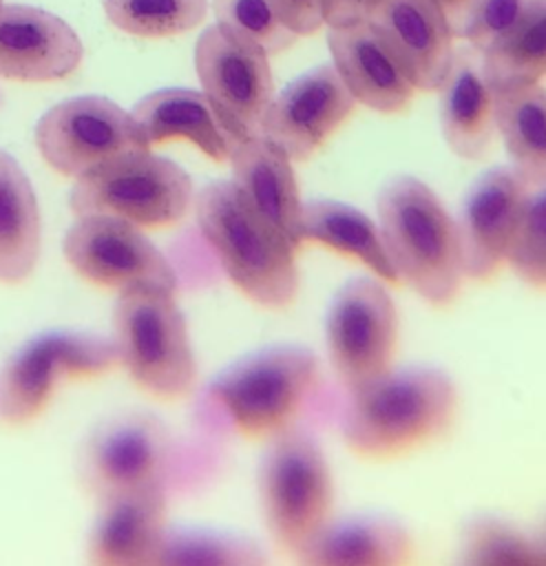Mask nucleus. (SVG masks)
Returning <instances> with one entry per match:
<instances>
[{"label": "nucleus", "instance_id": "f257e3e1", "mask_svg": "<svg viewBox=\"0 0 546 566\" xmlns=\"http://www.w3.org/2000/svg\"><path fill=\"white\" fill-rule=\"evenodd\" d=\"M325 407L314 352L276 345L219 374L201 396L199 420L210 433L270 438Z\"/></svg>", "mask_w": 546, "mask_h": 566}, {"label": "nucleus", "instance_id": "f03ea898", "mask_svg": "<svg viewBox=\"0 0 546 566\" xmlns=\"http://www.w3.org/2000/svg\"><path fill=\"white\" fill-rule=\"evenodd\" d=\"M455 411L453 380L433 367L389 369L334 405L345 444L365 458H389L442 433Z\"/></svg>", "mask_w": 546, "mask_h": 566}, {"label": "nucleus", "instance_id": "7ed1b4c3", "mask_svg": "<svg viewBox=\"0 0 546 566\" xmlns=\"http://www.w3.org/2000/svg\"><path fill=\"white\" fill-rule=\"evenodd\" d=\"M197 226L230 281L254 303L283 307L294 301V250L230 181H212L195 197Z\"/></svg>", "mask_w": 546, "mask_h": 566}, {"label": "nucleus", "instance_id": "20e7f679", "mask_svg": "<svg viewBox=\"0 0 546 566\" xmlns=\"http://www.w3.org/2000/svg\"><path fill=\"white\" fill-rule=\"evenodd\" d=\"M380 237L396 276L431 305L455 298L464 272L458 223L418 177L389 179L376 199Z\"/></svg>", "mask_w": 546, "mask_h": 566}, {"label": "nucleus", "instance_id": "39448f33", "mask_svg": "<svg viewBox=\"0 0 546 566\" xmlns=\"http://www.w3.org/2000/svg\"><path fill=\"white\" fill-rule=\"evenodd\" d=\"M113 334L119 363L141 389L159 398H177L192 389L197 365L172 290L153 285L119 290Z\"/></svg>", "mask_w": 546, "mask_h": 566}, {"label": "nucleus", "instance_id": "423d86ee", "mask_svg": "<svg viewBox=\"0 0 546 566\" xmlns=\"http://www.w3.org/2000/svg\"><path fill=\"white\" fill-rule=\"evenodd\" d=\"M259 497L272 539L292 555L329 520L332 475L314 431L301 422L270 436Z\"/></svg>", "mask_w": 546, "mask_h": 566}, {"label": "nucleus", "instance_id": "0eeeda50", "mask_svg": "<svg viewBox=\"0 0 546 566\" xmlns=\"http://www.w3.org/2000/svg\"><path fill=\"white\" fill-rule=\"evenodd\" d=\"M192 197L183 168L150 148H133L75 179L69 203L75 217L108 214L139 228H157L179 221Z\"/></svg>", "mask_w": 546, "mask_h": 566}, {"label": "nucleus", "instance_id": "6e6552de", "mask_svg": "<svg viewBox=\"0 0 546 566\" xmlns=\"http://www.w3.org/2000/svg\"><path fill=\"white\" fill-rule=\"evenodd\" d=\"M183 455L153 413L126 411L95 424L77 453V478L95 500L177 480Z\"/></svg>", "mask_w": 546, "mask_h": 566}, {"label": "nucleus", "instance_id": "1a4fd4ad", "mask_svg": "<svg viewBox=\"0 0 546 566\" xmlns=\"http://www.w3.org/2000/svg\"><path fill=\"white\" fill-rule=\"evenodd\" d=\"M398 314L389 292L374 279H351L332 298L325 340L343 391L369 385L391 369Z\"/></svg>", "mask_w": 546, "mask_h": 566}, {"label": "nucleus", "instance_id": "9d476101", "mask_svg": "<svg viewBox=\"0 0 546 566\" xmlns=\"http://www.w3.org/2000/svg\"><path fill=\"white\" fill-rule=\"evenodd\" d=\"M42 159L80 179L97 164L133 148H148L133 115L102 95H80L49 108L35 124Z\"/></svg>", "mask_w": 546, "mask_h": 566}, {"label": "nucleus", "instance_id": "9b49d317", "mask_svg": "<svg viewBox=\"0 0 546 566\" xmlns=\"http://www.w3.org/2000/svg\"><path fill=\"white\" fill-rule=\"evenodd\" d=\"M69 265L86 281L104 287L153 285L177 287V272L139 226L108 217L84 214L66 230L62 243Z\"/></svg>", "mask_w": 546, "mask_h": 566}, {"label": "nucleus", "instance_id": "f8f14e48", "mask_svg": "<svg viewBox=\"0 0 546 566\" xmlns=\"http://www.w3.org/2000/svg\"><path fill=\"white\" fill-rule=\"evenodd\" d=\"M113 340L82 334H46L27 343L0 371V418L9 424L33 420L62 376H93L117 363Z\"/></svg>", "mask_w": 546, "mask_h": 566}, {"label": "nucleus", "instance_id": "ddd939ff", "mask_svg": "<svg viewBox=\"0 0 546 566\" xmlns=\"http://www.w3.org/2000/svg\"><path fill=\"white\" fill-rule=\"evenodd\" d=\"M195 69L223 128L232 137L261 135L263 115L274 97L267 55L232 40L214 24L203 29L195 44Z\"/></svg>", "mask_w": 546, "mask_h": 566}, {"label": "nucleus", "instance_id": "4468645a", "mask_svg": "<svg viewBox=\"0 0 546 566\" xmlns=\"http://www.w3.org/2000/svg\"><path fill=\"white\" fill-rule=\"evenodd\" d=\"M528 192L513 166H495L475 181L455 221L466 279L486 281L508 261Z\"/></svg>", "mask_w": 546, "mask_h": 566}, {"label": "nucleus", "instance_id": "2eb2a0df", "mask_svg": "<svg viewBox=\"0 0 546 566\" xmlns=\"http://www.w3.org/2000/svg\"><path fill=\"white\" fill-rule=\"evenodd\" d=\"M354 106L356 99L336 66L318 64L272 97L261 122V137L292 161H303L351 115Z\"/></svg>", "mask_w": 546, "mask_h": 566}, {"label": "nucleus", "instance_id": "dca6fc26", "mask_svg": "<svg viewBox=\"0 0 546 566\" xmlns=\"http://www.w3.org/2000/svg\"><path fill=\"white\" fill-rule=\"evenodd\" d=\"M367 22L416 91L440 88L455 49L449 22L435 0H380Z\"/></svg>", "mask_w": 546, "mask_h": 566}, {"label": "nucleus", "instance_id": "f3484780", "mask_svg": "<svg viewBox=\"0 0 546 566\" xmlns=\"http://www.w3.org/2000/svg\"><path fill=\"white\" fill-rule=\"evenodd\" d=\"M84 46L62 18L29 4H0V77L53 82L69 77Z\"/></svg>", "mask_w": 546, "mask_h": 566}, {"label": "nucleus", "instance_id": "a211bd4d", "mask_svg": "<svg viewBox=\"0 0 546 566\" xmlns=\"http://www.w3.org/2000/svg\"><path fill=\"white\" fill-rule=\"evenodd\" d=\"M168 489L148 486L97 500L88 559L99 566H150L166 531Z\"/></svg>", "mask_w": 546, "mask_h": 566}, {"label": "nucleus", "instance_id": "6ab92c4d", "mask_svg": "<svg viewBox=\"0 0 546 566\" xmlns=\"http://www.w3.org/2000/svg\"><path fill=\"white\" fill-rule=\"evenodd\" d=\"M228 161L237 188L296 252L303 245V199L292 170V159L261 135H230Z\"/></svg>", "mask_w": 546, "mask_h": 566}, {"label": "nucleus", "instance_id": "aec40b11", "mask_svg": "<svg viewBox=\"0 0 546 566\" xmlns=\"http://www.w3.org/2000/svg\"><path fill=\"white\" fill-rule=\"evenodd\" d=\"M327 44L332 64L356 104L378 113H400L409 106L416 88L367 20L329 27Z\"/></svg>", "mask_w": 546, "mask_h": 566}, {"label": "nucleus", "instance_id": "412c9836", "mask_svg": "<svg viewBox=\"0 0 546 566\" xmlns=\"http://www.w3.org/2000/svg\"><path fill=\"white\" fill-rule=\"evenodd\" d=\"M438 91L447 146L462 159H480L489 150L495 128L493 88L484 73L482 51L471 44L458 49Z\"/></svg>", "mask_w": 546, "mask_h": 566}, {"label": "nucleus", "instance_id": "4be33fe9", "mask_svg": "<svg viewBox=\"0 0 546 566\" xmlns=\"http://www.w3.org/2000/svg\"><path fill=\"white\" fill-rule=\"evenodd\" d=\"M409 533L387 517L325 522L296 553L305 566H400L411 559Z\"/></svg>", "mask_w": 546, "mask_h": 566}, {"label": "nucleus", "instance_id": "5701e85b", "mask_svg": "<svg viewBox=\"0 0 546 566\" xmlns=\"http://www.w3.org/2000/svg\"><path fill=\"white\" fill-rule=\"evenodd\" d=\"M130 115L148 148L170 139H186L210 159L228 161L230 133L199 91L159 88L141 97Z\"/></svg>", "mask_w": 546, "mask_h": 566}, {"label": "nucleus", "instance_id": "b1692460", "mask_svg": "<svg viewBox=\"0 0 546 566\" xmlns=\"http://www.w3.org/2000/svg\"><path fill=\"white\" fill-rule=\"evenodd\" d=\"M493 119L513 168L531 188L546 186V88L539 82L493 88Z\"/></svg>", "mask_w": 546, "mask_h": 566}, {"label": "nucleus", "instance_id": "393cba45", "mask_svg": "<svg viewBox=\"0 0 546 566\" xmlns=\"http://www.w3.org/2000/svg\"><path fill=\"white\" fill-rule=\"evenodd\" d=\"M40 256V210L22 166L0 148V281H24Z\"/></svg>", "mask_w": 546, "mask_h": 566}, {"label": "nucleus", "instance_id": "a878e982", "mask_svg": "<svg viewBox=\"0 0 546 566\" xmlns=\"http://www.w3.org/2000/svg\"><path fill=\"white\" fill-rule=\"evenodd\" d=\"M303 243H321L340 254L365 263L378 279L396 283V270L387 256L380 228L358 208L332 199L303 201L301 210Z\"/></svg>", "mask_w": 546, "mask_h": 566}, {"label": "nucleus", "instance_id": "bb28decb", "mask_svg": "<svg viewBox=\"0 0 546 566\" xmlns=\"http://www.w3.org/2000/svg\"><path fill=\"white\" fill-rule=\"evenodd\" d=\"M491 88L546 77V0H531L517 24L482 53Z\"/></svg>", "mask_w": 546, "mask_h": 566}, {"label": "nucleus", "instance_id": "cd10ccee", "mask_svg": "<svg viewBox=\"0 0 546 566\" xmlns=\"http://www.w3.org/2000/svg\"><path fill=\"white\" fill-rule=\"evenodd\" d=\"M261 546L237 535L166 528L150 566H259Z\"/></svg>", "mask_w": 546, "mask_h": 566}, {"label": "nucleus", "instance_id": "c85d7f7f", "mask_svg": "<svg viewBox=\"0 0 546 566\" xmlns=\"http://www.w3.org/2000/svg\"><path fill=\"white\" fill-rule=\"evenodd\" d=\"M460 562L471 566H544L533 535L491 515L473 517L462 526Z\"/></svg>", "mask_w": 546, "mask_h": 566}, {"label": "nucleus", "instance_id": "c756f323", "mask_svg": "<svg viewBox=\"0 0 546 566\" xmlns=\"http://www.w3.org/2000/svg\"><path fill=\"white\" fill-rule=\"evenodd\" d=\"M113 27L137 38H170L199 27L208 0H104Z\"/></svg>", "mask_w": 546, "mask_h": 566}, {"label": "nucleus", "instance_id": "7c9ffc66", "mask_svg": "<svg viewBox=\"0 0 546 566\" xmlns=\"http://www.w3.org/2000/svg\"><path fill=\"white\" fill-rule=\"evenodd\" d=\"M212 11L225 35L261 49L267 57L287 51L298 38L281 22L270 0H212Z\"/></svg>", "mask_w": 546, "mask_h": 566}, {"label": "nucleus", "instance_id": "2f4dec72", "mask_svg": "<svg viewBox=\"0 0 546 566\" xmlns=\"http://www.w3.org/2000/svg\"><path fill=\"white\" fill-rule=\"evenodd\" d=\"M531 0H477L464 38L477 51H489L522 18Z\"/></svg>", "mask_w": 546, "mask_h": 566}, {"label": "nucleus", "instance_id": "473e14b6", "mask_svg": "<svg viewBox=\"0 0 546 566\" xmlns=\"http://www.w3.org/2000/svg\"><path fill=\"white\" fill-rule=\"evenodd\" d=\"M544 241H546V186L537 188V192H528L511 256L517 252H524L528 248H535Z\"/></svg>", "mask_w": 546, "mask_h": 566}, {"label": "nucleus", "instance_id": "72a5a7b5", "mask_svg": "<svg viewBox=\"0 0 546 566\" xmlns=\"http://www.w3.org/2000/svg\"><path fill=\"white\" fill-rule=\"evenodd\" d=\"M270 4L296 35H312L325 24L323 0H270Z\"/></svg>", "mask_w": 546, "mask_h": 566}, {"label": "nucleus", "instance_id": "f704fd0d", "mask_svg": "<svg viewBox=\"0 0 546 566\" xmlns=\"http://www.w3.org/2000/svg\"><path fill=\"white\" fill-rule=\"evenodd\" d=\"M380 0H323V22L327 27H347L369 18Z\"/></svg>", "mask_w": 546, "mask_h": 566}, {"label": "nucleus", "instance_id": "c9c22d12", "mask_svg": "<svg viewBox=\"0 0 546 566\" xmlns=\"http://www.w3.org/2000/svg\"><path fill=\"white\" fill-rule=\"evenodd\" d=\"M508 265L515 270V274L537 287H546V241L528 248L524 252H517L508 259Z\"/></svg>", "mask_w": 546, "mask_h": 566}, {"label": "nucleus", "instance_id": "e433bc0d", "mask_svg": "<svg viewBox=\"0 0 546 566\" xmlns=\"http://www.w3.org/2000/svg\"><path fill=\"white\" fill-rule=\"evenodd\" d=\"M435 4L442 9L453 38H464L477 0H435Z\"/></svg>", "mask_w": 546, "mask_h": 566}, {"label": "nucleus", "instance_id": "4c0bfd02", "mask_svg": "<svg viewBox=\"0 0 546 566\" xmlns=\"http://www.w3.org/2000/svg\"><path fill=\"white\" fill-rule=\"evenodd\" d=\"M533 537H535V544H537V548H539V553L544 557V566H546V517L539 524V528L533 533Z\"/></svg>", "mask_w": 546, "mask_h": 566}, {"label": "nucleus", "instance_id": "58836bf2", "mask_svg": "<svg viewBox=\"0 0 546 566\" xmlns=\"http://www.w3.org/2000/svg\"><path fill=\"white\" fill-rule=\"evenodd\" d=\"M0 4H2V0H0Z\"/></svg>", "mask_w": 546, "mask_h": 566}]
</instances>
